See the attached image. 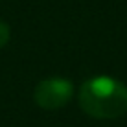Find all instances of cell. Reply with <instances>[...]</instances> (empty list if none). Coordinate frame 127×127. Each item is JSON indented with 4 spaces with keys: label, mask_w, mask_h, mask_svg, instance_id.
<instances>
[{
    "label": "cell",
    "mask_w": 127,
    "mask_h": 127,
    "mask_svg": "<svg viewBox=\"0 0 127 127\" xmlns=\"http://www.w3.org/2000/svg\"><path fill=\"white\" fill-rule=\"evenodd\" d=\"M79 107L99 120L120 118L127 112V87L107 76L87 79L79 89Z\"/></svg>",
    "instance_id": "cell-1"
},
{
    "label": "cell",
    "mask_w": 127,
    "mask_h": 127,
    "mask_svg": "<svg viewBox=\"0 0 127 127\" xmlns=\"http://www.w3.org/2000/svg\"><path fill=\"white\" fill-rule=\"evenodd\" d=\"M72 98V83L64 77H50L41 81L33 90V99L41 109L55 111L64 107Z\"/></svg>",
    "instance_id": "cell-2"
},
{
    "label": "cell",
    "mask_w": 127,
    "mask_h": 127,
    "mask_svg": "<svg viewBox=\"0 0 127 127\" xmlns=\"http://www.w3.org/2000/svg\"><path fill=\"white\" fill-rule=\"evenodd\" d=\"M7 41H9V26L0 20V48L6 46Z\"/></svg>",
    "instance_id": "cell-3"
}]
</instances>
